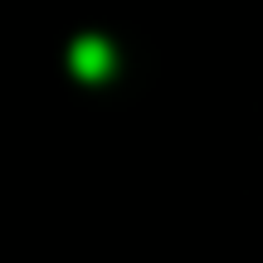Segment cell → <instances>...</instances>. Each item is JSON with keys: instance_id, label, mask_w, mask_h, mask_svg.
I'll return each mask as SVG.
<instances>
[{"instance_id": "cell-1", "label": "cell", "mask_w": 263, "mask_h": 263, "mask_svg": "<svg viewBox=\"0 0 263 263\" xmlns=\"http://www.w3.org/2000/svg\"><path fill=\"white\" fill-rule=\"evenodd\" d=\"M68 68H73L83 83H98V78H107L117 68V54H112V44H107L103 34H83L68 49Z\"/></svg>"}]
</instances>
